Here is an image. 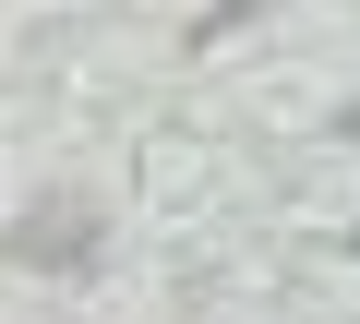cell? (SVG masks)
I'll use <instances>...</instances> for the list:
<instances>
[{"label": "cell", "mask_w": 360, "mask_h": 324, "mask_svg": "<svg viewBox=\"0 0 360 324\" xmlns=\"http://www.w3.org/2000/svg\"><path fill=\"white\" fill-rule=\"evenodd\" d=\"M0 252H13V264H84V252H96V228H84V216H25Z\"/></svg>", "instance_id": "1"}]
</instances>
